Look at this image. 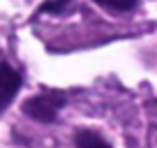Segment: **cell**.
Returning <instances> with one entry per match:
<instances>
[{"instance_id": "obj_3", "label": "cell", "mask_w": 157, "mask_h": 148, "mask_svg": "<svg viewBox=\"0 0 157 148\" xmlns=\"http://www.w3.org/2000/svg\"><path fill=\"white\" fill-rule=\"evenodd\" d=\"M74 141H76V148H111L106 139H102L93 130H78Z\"/></svg>"}, {"instance_id": "obj_2", "label": "cell", "mask_w": 157, "mask_h": 148, "mask_svg": "<svg viewBox=\"0 0 157 148\" xmlns=\"http://www.w3.org/2000/svg\"><path fill=\"white\" fill-rule=\"evenodd\" d=\"M21 88V74L10 63H0V111L10 107Z\"/></svg>"}, {"instance_id": "obj_1", "label": "cell", "mask_w": 157, "mask_h": 148, "mask_svg": "<svg viewBox=\"0 0 157 148\" xmlns=\"http://www.w3.org/2000/svg\"><path fill=\"white\" fill-rule=\"evenodd\" d=\"M63 107H65V93L49 90V93H39L35 97L25 99L21 109L25 116L39 120V123H51V120H56V116Z\"/></svg>"}, {"instance_id": "obj_4", "label": "cell", "mask_w": 157, "mask_h": 148, "mask_svg": "<svg viewBox=\"0 0 157 148\" xmlns=\"http://www.w3.org/2000/svg\"><path fill=\"white\" fill-rule=\"evenodd\" d=\"M95 2H99L102 7H109L113 12H129L136 7L139 0H95Z\"/></svg>"}]
</instances>
